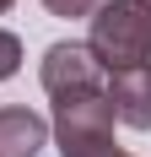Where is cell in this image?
I'll return each mask as SVG.
<instances>
[{
  "label": "cell",
  "instance_id": "cell-6",
  "mask_svg": "<svg viewBox=\"0 0 151 157\" xmlns=\"http://www.w3.org/2000/svg\"><path fill=\"white\" fill-rule=\"evenodd\" d=\"M16 71H22V38L11 27H0V81H11Z\"/></svg>",
  "mask_w": 151,
  "mask_h": 157
},
{
  "label": "cell",
  "instance_id": "cell-7",
  "mask_svg": "<svg viewBox=\"0 0 151 157\" xmlns=\"http://www.w3.org/2000/svg\"><path fill=\"white\" fill-rule=\"evenodd\" d=\"M97 6H103V0H43V11L49 16H65V22H70V16H92Z\"/></svg>",
  "mask_w": 151,
  "mask_h": 157
},
{
  "label": "cell",
  "instance_id": "cell-10",
  "mask_svg": "<svg viewBox=\"0 0 151 157\" xmlns=\"http://www.w3.org/2000/svg\"><path fill=\"white\" fill-rule=\"evenodd\" d=\"M146 6H151V0H146Z\"/></svg>",
  "mask_w": 151,
  "mask_h": 157
},
{
  "label": "cell",
  "instance_id": "cell-4",
  "mask_svg": "<svg viewBox=\"0 0 151 157\" xmlns=\"http://www.w3.org/2000/svg\"><path fill=\"white\" fill-rule=\"evenodd\" d=\"M103 92H108V103H113V119H119V125L151 130V60L113 71V81H108Z\"/></svg>",
  "mask_w": 151,
  "mask_h": 157
},
{
  "label": "cell",
  "instance_id": "cell-2",
  "mask_svg": "<svg viewBox=\"0 0 151 157\" xmlns=\"http://www.w3.org/2000/svg\"><path fill=\"white\" fill-rule=\"evenodd\" d=\"M113 103L108 92H76V98H54V119L49 136L60 146V157H103L113 152Z\"/></svg>",
  "mask_w": 151,
  "mask_h": 157
},
{
  "label": "cell",
  "instance_id": "cell-1",
  "mask_svg": "<svg viewBox=\"0 0 151 157\" xmlns=\"http://www.w3.org/2000/svg\"><path fill=\"white\" fill-rule=\"evenodd\" d=\"M87 49L103 71L151 60V6L146 0H103L87 16Z\"/></svg>",
  "mask_w": 151,
  "mask_h": 157
},
{
  "label": "cell",
  "instance_id": "cell-8",
  "mask_svg": "<svg viewBox=\"0 0 151 157\" xmlns=\"http://www.w3.org/2000/svg\"><path fill=\"white\" fill-rule=\"evenodd\" d=\"M11 6H16V0H0V16H6V11H11Z\"/></svg>",
  "mask_w": 151,
  "mask_h": 157
},
{
  "label": "cell",
  "instance_id": "cell-5",
  "mask_svg": "<svg viewBox=\"0 0 151 157\" xmlns=\"http://www.w3.org/2000/svg\"><path fill=\"white\" fill-rule=\"evenodd\" d=\"M49 146V119L32 109H0V157H38Z\"/></svg>",
  "mask_w": 151,
  "mask_h": 157
},
{
  "label": "cell",
  "instance_id": "cell-3",
  "mask_svg": "<svg viewBox=\"0 0 151 157\" xmlns=\"http://www.w3.org/2000/svg\"><path fill=\"white\" fill-rule=\"evenodd\" d=\"M38 81H43L49 98H76V92H103V65L92 60L87 44H60L43 49V65H38Z\"/></svg>",
  "mask_w": 151,
  "mask_h": 157
},
{
  "label": "cell",
  "instance_id": "cell-9",
  "mask_svg": "<svg viewBox=\"0 0 151 157\" xmlns=\"http://www.w3.org/2000/svg\"><path fill=\"white\" fill-rule=\"evenodd\" d=\"M103 157H130V152H103Z\"/></svg>",
  "mask_w": 151,
  "mask_h": 157
}]
</instances>
